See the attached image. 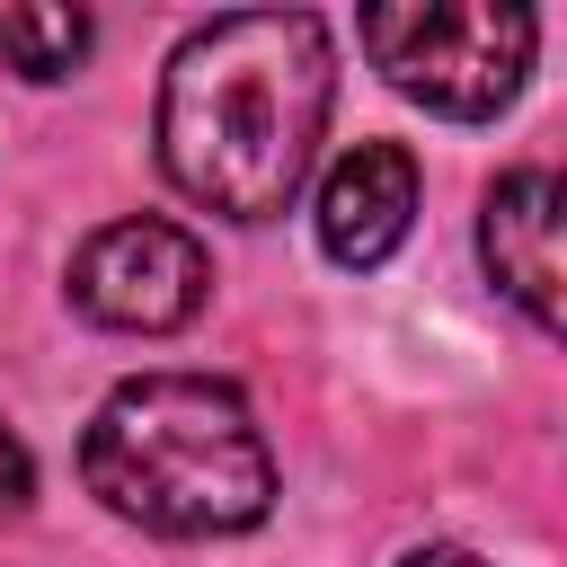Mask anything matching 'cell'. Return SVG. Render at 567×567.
Instances as JSON below:
<instances>
[{"mask_svg": "<svg viewBox=\"0 0 567 567\" xmlns=\"http://www.w3.org/2000/svg\"><path fill=\"white\" fill-rule=\"evenodd\" d=\"M337 44L319 9L204 18L159 71V168L221 221H275L328 133Z\"/></svg>", "mask_w": 567, "mask_h": 567, "instance_id": "6da1fadb", "label": "cell"}, {"mask_svg": "<svg viewBox=\"0 0 567 567\" xmlns=\"http://www.w3.org/2000/svg\"><path fill=\"white\" fill-rule=\"evenodd\" d=\"M80 478L124 523L168 540L248 532L275 505V461L248 416V399L213 372H142L106 390V408L80 434Z\"/></svg>", "mask_w": 567, "mask_h": 567, "instance_id": "7a4b0ae2", "label": "cell"}, {"mask_svg": "<svg viewBox=\"0 0 567 567\" xmlns=\"http://www.w3.org/2000/svg\"><path fill=\"white\" fill-rule=\"evenodd\" d=\"M354 35L399 97L478 124V115L514 106L532 44H540V18L514 0H416V9H363Z\"/></svg>", "mask_w": 567, "mask_h": 567, "instance_id": "3957f363", "label": "cell"}, {"mask_svg": "<svg viewBox=\"0 0 567 567\" xmlns=\"http://www.w3.org/2000/svg\"><path fill=\"white\" fill-rule=\"evenodd\" d=\"M213 292V257L177 230V221H106L80 239L71 257V301L97 319V328H124V337H168L204 310Z\"/></svg>", "mask_w": 567, "mask_h": 567, "instance_id": "277c9868", "label": "cell"}, {"mask_svg": "<svg viewBox=\"0 0 567 567\" xmlns=\"http://www.w3.org/2000/svg\"><path fill=\"white\" fill-rule=\"evenodd\" d=\"M478 257L496 275V292L540 319L549 337H567V168H514L487 186L478 204Z\"/></svg>", "mask_w": 567, "mask_h": 567, "instance_id": "5b68a950", "label": "cell"}, {"mask_svg": "<svg viewBox=\"0 0 567 567\" xmlns=\"http://www.w3.org/2000/svg\"><path fill=\"white\" fill-rule=\"evenodd\" d=\"M416 221V159L399 142H354L328 177H319V248L337 266H381Z\"/></svg>", "mask_w": 567, "mask_h": 567, "instance_id": "8992f818", "label": "cell"}, {"mask_svg": "<svg viewBox=\"0 0 567 567\" xmlns=\"http://www.w3.org/2000/svg\"><path fill=\"white\" fill-rule=\"evenodd\" d=\"M89 53V18L80 9H0V62L27 80H62Z\"/></svg>", "mask_w": 567, "mask_h": 567, "instance_id": "52a82bcc", "label": "cell"}, {"mask_svg": "<svg viewBox=\"0 0 567 567\" xmlns=\"http://www.w3.org/2000/svg\"><path fill=\"white\" fill-rule=\"evenodd\" d=\"M27 496H35V461H27V443L0 425V523L27 514Z\"/></svg>", "mask_w": 567, "mask_h": 567, "instance_id": "ba28073f", "label": "cell"}, {"mask_svg": "<svg viewBox=\"0 0 567 567\" xmlns=\"http://www.w3.org/2000/svg\"><path fill=\"white\" fill-rule=\"evenodd\" d=\"M399 567H487V558H478V549H452V540H443V549H408Z\"/></svg>", "mask_w": 567, "mask_h": 567, "instance_id": "9c48e42d", "label": "cell"}]
</instances>
